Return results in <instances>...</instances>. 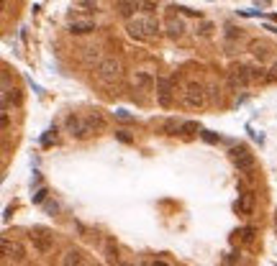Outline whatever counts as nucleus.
Here are the masks:
<instances>
[{
	"label": "nucleus",
	"mask_w": 277,
	"mask_h": 266,
	"mask_svg": "<svg viewBox=\"0 0 277 266\" xmlns=\"http://www.w3.org/2000/svg\"><path fill=\"white\" fill-rule=\"evenodd\" d=\"M141 8H144V11H146L149 16H152V13L157 11V6H154V3H149V0H144V3H141Z\"/></svg>",
	"instance_id": "21"
},
{
	"label": "nucleus",
	"mask_w": 277,
	"mask_h": 266,
	"mask_svg": "<svg viewBox=\"0 0 277 266\" xmlns=\"http://www.w3.org/2000/svg\"><path fill=\"white\" fill-rule=\"evenodd\" d=\"M31 243H34V248H36L39 253H49V251L54 248V238H52L47 230H36V233L31 235Z\"/></svg>",
	"instance_id": "7"
},
{
	"label": "nucleus",
	"mask_w": 277,
	"mask_h": 266,
	"mask_svg": "<svg viewBox=\"0 0 277 266\" xmlns=\"http://www.w3.org/2000/svg\"><path fill=\"white\" fill-rule=\"evenodd\" d=\"M62 266H88V258L80 248H70L65 256H62Z\"/></svg>",
	"instance_id": "9"
},
{
	"label": "nucleus",
	"mask_w": 277,
	"mask_h": 266,
	"mask_svg": "<svg viewBox=\"0 0 277 266\" xmlns=\"http://www.w3.org/2000/svg\"><path fill=\"white\" fill-rule=\"evenodd\" d=\"M231 159H233V164L239 166V172H251V169H254V154H251L246 146L233 149V151H231Z\"/></svg>",
	"instance_id": "4"
},
{
	"label": "nucleus",
	"mask_w": 277,
	"mask_h": 266,
	"mask_svg": "<svg viewBox=\"0 0 277 266\" xmlns=\"http://www.w3.org/2000/svg\"><path fill=\"white\" fill-rule=\"evenodd\" d=\"M3 256L6 261H13V263H21L26 258V248L18 243V240H11V238H3Z\"/></svg>",
	"instance_id": "5"
},
{
	"label": "nucleus",
	"mask_w": 277,
	"mask_h": 266,
	"mask_svg": "<svg viewBox=\"0 0 277 266\" xmlns=\"http://www.w3.org/2000/svg\"><path fill=\"white\" fill-rule=\"evenodd\" d=\"M141 8V3H139V0H121V3H118V16L121 18H126V21H131L134 18V13Z\"/></svg>",
	"instance_id": "11"
},
{
	"label": "nucleus",
	"mask_w": 277,
	"mask_h": 266,
	"mask_svg": "<svg viewBox=\"0 0 277 266\" xmlns=\"http://www.w3.org/2000/svg\"><path fill=\"white\" fill-rule=\"evenodd\" d=\"M154 87H157V95H159V103H162V105L167 108V105L172 103V85H169V80H164V77H159Z\"/></svg>",
	"instance_id": "10"
},
{
	"label": "nucleus",
	"mask_w": 277,
	"mask_h": 266,
	"mask_svg": "<svg viewBox=\"0 0 277 266\" xmlns=\"http://www.w3.org/2000/svg\"><path fill=\"white\" fill-rule=\"evenodd\" d=\"M152 266H169V263H167V261H154Z\"/></svg>",
	"instance_id": "23"
},
{
	"label": "nucleus",
	"mask_w": 277,
	"mask_h": 266,
	"mask_svg": "<svg viewBox=\"0 0 277 266\" xmlns=\"http://www.w3.org/2000/svg\"><path fill=\"white\" fill-rule=\"evenodd\" d=\"M47 200V189H39L36 195H34V202H44Z\"/></svg>",
	"instance_id": "22"
},
{
	"label": "nucleus",
	"mask_w": 277,
	"mask_h": 266,
	"mask_svg": "<svg viewBox=\"0 0 277 266\" xmlns=\"http://www.w3.org/2000/svg\"><path fill=\"white\" fill-rule=\"evenodd\" d=\"M118 266H129V263H118Z\"/></svg>",
	"instance_id": "24"
},
{
	"label": "nucleus",
	"mask_w": 277,
	"mask_h": 266,
	"mask_svg": "<svg viewBox=\"0 0 277 266\" xmlns=\"http://www.w3.org/2000/svg\"><path fill=\"white\" fill-rule=\"evenodd\" d=\"M249 49H251V54H254L259 62L269 57V49H267V44H262V41H251V46H249Z\"/></svg>",
	"instance_id": "15"
},
{
	"label": "nucleus",
	"mask_w": 277,
	"mask_h": 266,
	"mask_svg": "<svg viewBox=\"0 0 277 266\" xmlns=\"http://www.w3.org/2000/svg\"><path fill=\"white\" fill-rule=\"evenodd\" d=\"M67 128H70L72 136H77V138H88V136L93 133L90 123H82L77 115H70V118H67Z\"/></svg>",
	"instance_id": "8"
},
{
	"label": "nucleus",
	"mask_w": 277,
	"mask_h": 266,
	"mask_svg": "<svg viewBox=\"0 0 277 266\" xmlns=\"http://www.w3.org/2000/svg\"><path fill=\"white\" fill-rule=\"evenodd\" d=\"M205 87L200 85V82H190L187 87H185V92H182V103L187 105V108H203L205 105Z\"/></svg>",
	"instance_id": "2"
},
{
	"label": "nucleus",
	"mask_w": 277,
	"mask_h": 266,
	"mask_svg": "<svg viewBox=\"0 0 277 266\" xmlns=\"http://www.w3.org/2000/svg\"><path fill=\"white\" fill-rule=\"evenodd\" d=\"M251 82V69L249 67H233L228 72V85L236 90V87H246Z\"/></svg>",
	"instance_id": "6"
},
{
	"label": "nucleus",
	"mask_w": 277,
	"mask_h": 266,
	"mask_svg": "<svg viewBox=\"0 0 277 266\" xmlns=\"http://www.w3.org/2000/svg\"><path fill=\"white\" fill-rule=\"evenodd\" d=\"M126 31H129L131 39L146 41V39H154V36L159 34V23H157L152 16H146V18H131L129 26H126Z\"/></svg>",
	"instance_id": "1"
},
{
	"label": "nucleus",
	"mask_w": 277,
	"mask_h": 266,
	"mask_svg": "<svg viewBox=\"0 0 277 266\" xmlns=\"http://www.w3.org/2000/svg\"><path fill=\"white\" fill-rule=\"evenodd\" d=\"M167 29H169V36H172V39H177V36L185 34V23H182L180 18H175V16L167 21Z\"/></svg>",
	"instance_id": "14"
},
{
	"label": "nucleus",
	"mask_w": 277,
	"mask_h": 266,
	"mask_svg": "<svg viewBox=\"0 0 277 266\" xmlns=\"http://www.w3.org/2000/svg\"><path fill=\"white\" fill-rule=\"evenodd\" d=\"M70 31H72V34H77V36H85V34L95 31V23H93V21H77V23H72V26H70Z\"/></svg>",
	"instance_id": "13"
},
{
	"label": "nucleus",
	"mask_w": 277,
	"mask_h": 266,
	"mask_svg": "<svg viewBox=\"0 0 277 266\" xmlns=\"http://www.w3.org/2000/svg\"><path fill=\"white\" fill-rule=\"evenodd\" d=\"M180 131H182V133H187V136H190V133H193V131H198V123H182V126H180Z\"/></svg>",
	"instance_id": "19"
},
{
	"label": "nucleus",
	"mask_w": 277,
	"mask_h": 266,
	"mask_svg": "<svg viewBox=\"0 0 277 266\" xmlns=\"http://www.w3.org/2000/svg\"><path fill=\"white\" fill-rule=\"evenodd\" d=\"M136 85H139V87H146V90H149V87H154V85H157V80H152L146 72H136Z\"/></svg>",
	"instance_id": "16"
},
{
	"label": "nucleus",
	"mask_w": 277,
	"mask_h": 266,
	"mask_svg": "<svg viewBox=\"0 0 277 266\" xmlns=\"http://www.w3.org/2000/svg\"><path fill=\"white\" fill-rule=\"evenodd\" d=\"M236 210H239L241 215H251V210H254V195L244 192V195L239 197V202H236Z\"/></svg>",
	"instance_id": "12"
},
{
	"label": "nucleus",
	"mask_w": 277,
	"mask_h": 266,
	"mask_svg": "<svg viewBox=\"0 0 277 266\" xmlns=\"http://www.w3.org/2000/svg\"><path fill=\"white\" fill-rule=\"evenodd\" d=\"M98 77H100V82H116L118 77H121V62L118 59H113V57H108V59H100V64H98Z\"/></svg>",
	"instance_id": "3"
},
{
	"label": "nucleus",
	"mask_w": 277,
	"mask_h": 266,
	"mask_svg": "<svg viewBox=\"0 0 277 266\" xmlns=\"http://www.w3.org/2000/svg\"><path fill=\"white\" fill-rule=\"evenodd\" d=\"M267 80H269V82H274V80H277V64H272V67L267 69Z\"/></svg>",
	"instance_id": "20"
},
{
	"label": "nucleus",
	"mask_w": 277,
	"mask_h": 266,
	"mask_svg": "<svg viewBox=\"0 0 277 266\" xmlns=\"http://www.w3.org/2000/svg\"><path fill=\"white\" fill-rule=\"evenodd\" d=\"M274 228H277V220H274Z\"/></svg>",
	"instance_id": "25"
},
{
	"label": "nucleus",
	"mask_w": 277,
	"mask_h": 266,
	"mask_svg": "<svg viewBox=\"0 0 277 266\" xmlns=\"http://www.w3.org/2000/svg\"><path fill=\"white\" fill-rule=\"evenodd\" d=\"M105 256H108V261H111V263H116V261H118V248L113 246V240H108V246H105Z\"/></svg>",
	"instance_id": "17"
},
{
	"label": "nucleus",
	"mask_w": 277,
	"mask_h": 266,
	"mask_svg": "<svg viewBox=\"0 0 277 266\" xmlns=\"http://www.w3.org/2000/svg\"><path fill=\"white\" fill-rule=\"evenodd\" d=\"M254 233H257L254 228H244L239 235H241V240H244V243H251V240H254Z\"/></svg>",
	"instance_id": "18"
}]
</instances>
